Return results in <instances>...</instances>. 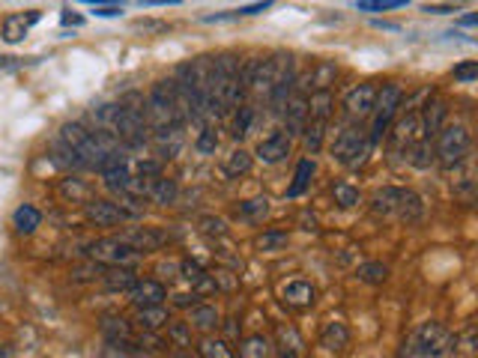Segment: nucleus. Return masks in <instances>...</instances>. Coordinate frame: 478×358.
I'll use <instances>...</instances> for the list:
<instances>
[{"mask_svg":"<svg viewBox=\"0 0 478 358\" xmlns=\"http://www.w3.org/2000/svg\"><path fill=\"white\" fill-rule=\"evenodd\" d=\"M457 346H461V337L448 326L430 319L407 337L404 346H401V358H457V353H461Z\"/></svg>","mask_w":478,"mask_h":358,"instance_id":"1","label":"nucleus"},{"mask_svg":"<svg viewBox=\"0 0 478 358\" xmlns=\"http://www.w3.org/2000/svg\"><path fill=\"white\" fill-rule=\"evenodd\" d=\"M470 147H473V138L466 126L461 122H448L437 131L434 138V162L443 167V171H455V167H461L466 162V156H470Z\"/></svg>","mask_w":478,"mask_h":358,"instance_id":"2","label":"nucleus"},{"mask_svg":"<svg viewBox=\"0 0 478 358\" xmlns=\"http://www.w3.org/2000/svg\"><path fill=\"white\" fill-rule=\"evenodd\" d=\"M371 138H368V129L362 126H347L341 129L338 135L332 140V158L344 167H350L356 171L359 165H365V158L371 156Z\"/></svg>","mask_w":478,"mask_h":358,"instance_id":"3","label":"nucleus"},{"mask_svg":"<svg viewBox=\"0 0 478 358\" xmlns=\"http://www.w3.org/2000/svg\"><path fill=\"white\" fill-rule=\"evenodd\" d=\"M147 117L156 122V129L174 126V129H185V120L176 108V96H174V84L171 81H158L147 96Z\"/></svg>","mask_w":478,"mask_h":358,"instance_id":"4","label":"nucleus"},{"mask_svg":"<svg viewBox=\"0 0 478 358\" xmlns=\"http://www.w3.org/2000/svg\"><path fill=\"white\" fill-rule=\"evenodd\" d=\"M401 102H404V90H401L398 84H386L383 90H377V102H374V111H371L374 122L368 129L371 144H380V140L389 135L392 120H395L401 111Z\"/></svg>","mask_w":478,"mask_h":358,"instance_id":"5","label":"nucleus"},{"mask_svg":"<svg viewBox=\"0 0 478 358\" xmlns=\"http://www.w3.org/2000/svg\"><path fill=\"white\" fill-rule=\"evenodd\" d=\"M87 254L96 263H102V266H129V263H135V257H138V251L123 237L96 239L87 248Z\"/></svg>","mask_w":478,"mask_h":358,"instance_id":"6","label":"nucleus"},{"mask_svg":"<svg viewBox=\"0 0 478 358\" xmlns=\"http://www.w3.org/2000/svg\"><path fill=\"white\" fill-rule=\"evenodd\" d=\"M84 215H87V221L96 224V228H117V224L135 219L126 206H120L114 201H105V197H90V201L84 203Z\"/></svg>","mask_w":478,"mask_h":358,"instance_id":"7","label":"nucleus"},{"mask_svg":"<svg viewBox=\"0 0 478 358\" xmlns=\"http://www.w3.org/2000/svg\"><path fill=\"white\" fill-rule=\"evenodd\" d=\"M374 102H377V87L374 84H359L344 96V111L350 120H365L374 111Z\"/></svg>","mask_w":478,"mask_h":358,"instance_id":"8","label":"nucleus"},{"mask_svg":"<svg viewBox=\"0 0 478 358\" xmlns=\"http://www.w3.org/2000/svg\"><path fill=\"white\" fill-rule=\"evenodd\" d=\"M290 149H293V138H290L287 131H273V135L264 138L257 144L255 156L264 165H278V162H284V158L290 156Z\"/></svg>","mask_w":478,"mask_h":358,"instance_id":"9","label":"nucleus"},{"mask_svg":"<svg viewBox=\"0 0 478 358\" xmlns=\"http://www.w3.org/2000/svg\"><path fill=\"white\" fill-rule=\"evenodd\" d=\"M129 299H132L135 308H153V305H165L167 299V290L162 281H153V278H144V281H135V287L129 290Z\"/></svg>","mask_w":478,"mask_h":358,"instance_id":"10","label":"nucleus"},{"mask_svg":"<svg viewBox=\"0 0 478 358\" xmlns=\"http://www.w3.org/2000/svg\"><path fill=\"white\" fill-rule=\"evenodd\" d=\"M281 117L287 122V135H302L305 122H308V96L305 93H293L284 108H281Z\"/></svg>","mask_w":478,"mask_h":358,"instance_id":"11","label":"nucleus"},{"mask_svg":"<svg viewBox=\"0 0 478 358\" xmlns=\"http://www.w3.org/2000/svg\"><path fill=\"white\" fill-rule=\"evenodd\" d=\"M123 239L132 245L138 254H149V251L162 248V245L167 242V233L156 230V228H132L129 233H123Z\"/></svg>","mask_w":478,"mask_h":358,"instance_id":"12","label":"nucleus"},{"mask_svg":"<svg viewBox=\"0 0 478 358\" xmlns=\"http://www.w3.org/2000/svg\"><path fill=\"white\" fill-rule=\"evenodd\" d=\"M404 192H407V188H395V185H386V188H380V192H374V197H371L374 215H383V219H395L398 206H401V201H404Z\"/></svg>","mask_w":478,"mask_h":358,"instance_id":"13","label":"nucleus"},{"mask_svg":"<svg viewBox=\"0 0 478 358\" xmlns=\"http://www.w3.org/2000/svg\"><path fill=\"white\" fill-rule=\"evenodd\" d=\"M147 197L158 206H171L180 197V185H176V179L158 174L153 179H147Z\"/></svg>","mask_w":478,"mask_h":358,"instance_id":"14","label":"nucleus"},{"mask_svg":"<svg viewBox=\"0 0 478 358\" xmlns=\"http://www.w3.org/2000/svg\"><path fill=\"white\" fill-rule=\"evenodd\" d=\"M281 299H284V305H290V308H311L317 301V290H314V284H308V281L296 278L281 287Z\"/></svg>","mask_w":478,"mask_h":358,"instance_id":"15","label":"nucleus"},{"mask_svg":"<svg viewBox=\"0 0 478 358\" xmlns=\"http://www.w3.org/2000/svg\"><path fill=\"white\" fill-rule=\"evenodd\" d=\"M40 22V13H13V15H6L4 18V42L9 45H15V42H22L27 33H31V27Z\"/></svg>","mask_w":478,"mask_h":358,"instance_id":"16","label":"nucleus"},{"mask_svg":"<svg viewBox=\"0 0 478 358\" xmlns=\"http://www.w3.org/2000/svg\"><path fill=\"white\" fill-rule=\"evenodd\" d=\"M419 114H421V138H425V140H434L437 131L443 129V122H446V117H448V108H446V102L434 99V102H428V105L421 108Z\"/></svg>","mask_w":478,"mask_h":358,"instance_id":"17","label":"nucleus"},{"mask_svg":"<svg viewBox=\"0 0 478 358\" xmlns=\"http://www.w3.org/2000/svg\"><path fill=\"white\" fill-rule=\"evenodd\" d=\"M320 346L329 353H344L350 346V328H347L341 319H332V323L323 326L320 332Z\"/></svg>","mask_w":478,"mask_h":358,"instance_id":"18","label":"nucleus"},{"mask_svg":"<svg viewBox=\"0 0 478 358\" xmlns=\"http://www.w3.org/2000/svg\"><path fill=\"white\" fill-rule=\"evenodd\" d=\"M335 78H338V66L329 60H320L305 78H296V84H305L311 90H329V84H335Z\"/></svg>","mask_w":478,"mask_h":358,"instance_id":"19","label":"nucleus"},{"mask_svg":"<svg viewBox=\"0 0 478 358\" xmlns=\"http://www.w3.org/2000/svg\"><path fill=\"white\" fill-rule=\"evenodd\" d=\"M40 224H42V212L36 210V206H31V203H22L13 212V228H15V233H22V237H31V233H36Z\"/></svg>","mask_w":478,"mask_h":358,"instance_id":"20","label":"nucleus"},{"mask_svg":"<svg viewBox=\"0 0 478 358\" xmlns=\"http://www.w3.org/2000/svg\"><path fill=\"white\" fill-rule=\"evenodd\" d=\"M135 323L144 328V332H158V328H165L171 323V314H167L165 305H153V308H138V317Z\"/></svg>","mask_w":478,"mask_h":358,"instance_id":"21","label":"nucleus"},{"mask_svg":"<svg viewBox=\"0 0 478 358\" xmlns=\"http://www.w3.org/2000/svg\"><path fill=\"white\" fill-rule=\"evenodd\" d=\"M189 326L198 328V332H215V328L221 326L219 308H215V305H194L192 317H189Z\"/></svg>","mask_w":478,"mask_h":358,"instance_id":"22","label":"nucleus"},{"mask_svg":"<svg viewBox=\"0 0 478 358\" xmlns=\"http://www.w3.org/2000/svg\"><path fill=\"white\" fill-rule=\"evenodd\" d=\"M102 278H105V287L114 290V293H129L138 281V275L129 266H108V272Z\"/></svg>","mask_w":478,"mask_h":358,"instance_id":"23","label":"nucleus"},{"mask_svg":"<svg viewBox=\"0 0 478 358\" xmlns=\"http://www.w3.org/2000/svg\"><path fill=\"white\" fill-rule=\"evenodd\" d=\"M180 278L189 281V284L194 287V293H198V290H212L215 287V278L206 275L201 263H194V260H183L180 263Z\"/></svg>","mask_w":478,"mask_h":358,"instance_id":"24","label":"nucleus"},{"mask_svg":"<svg viewBox=\"0 0 478 358\" xmlns=\"http://www.w3.org/2000/svg\"><path fill=\"white\" fill-rule=\"evenodd\" d=\"M239 358H269L273 355V341L266 335H248L239 341Z\"/></svg>","mask_w":478,"mask_h":358,"instance_id":"25","label":"nucleus"},{"mask_svg":"<svg viewBox=\"0 0 478 358\" xmlns=\"http://www.w3.org/2000/svg\"><path fill=\"white\" fill-rule=\"evenodd\" d=\"M51 162L58 165L60 171H84V167H87V162H84V158L75 153L72 147L63 144V140H58V144H54V149H51Z\"/></svg>","mask_w":478,"mask_h":358,"instance_id":"26","label":"nucleus"},{"mask_svg":"<svg viewBox=\"0 0 478 358\" xmlns=\"http://www.w3.org/2000/svg\"><path fill=\"white\" fill-rule=\"evenodd\" d=\"M314 158H302V162L296 165V174H293V183L287 185V197H302L308 192V185H311V176H314Z\"/></svg>","mask_w":478,"mask_h":358,"instance_id":"27","label":"nucleus"},{"mask_svg":"<svg viewBox=\"0 0 478 358\" xmlns=\"http://www.w3.org/2000/svg\"><path fill=\"white\" fill-rule=\"evenodd\" d=\"M266 212H269V201H266V197H251V201H242L237 206V219L239 221H248V224L264 221Z\"/></svg>","mask_w":478,"mask_h":358,"instance_id":"28","label":"nucleus"},{"mask_svg":"<svg viewBox=\"0 0 478 358\" xmlns=\"http://www.w3.org/2000/svg\"><path fill=\"white\" fill-rule=\"evenodd\" d=\"M221 171H224V176H228V179L246 176L251 171V153H246V149H233V153L224 158Z\"/></svg>","mask_w":478,"mask_h":358,"instance_id":"29","label":"nucleus"},{"mask_svg":"<svg viewBox=\"0 0 478 358\" xmlns=\"http://www.w3.org/2000/svg\"><path fill=\"white\" fill-rule=\"evenodd\" d=\"M407 162L412 165V167H419V171H425V167H430L434 165V144H430V140H416V144H412L410 149H407Z\"/></svg>","mask_w":478,"mask_h":358,"instance_id":"30","label":"nucleus"},{"mask_svg":"<svg viewBox=\"0 0 478 358\" xmlns=\"http://www.w3.org/2000/svg\"><path fill=\"white\" fill-rule=\"evenodd\" d=\"M60 197L63 201H69V203H87L90 201V185L87 183H81V179H75V176H69V179H60Z\"/></svg>","mask_w":478,"mask_h":358,"instance_id":"31","label":"nucleus"},{"mask_svg":"<svg viewBox=\"0 0 478 358\" xmlns=\"http://www.w3.org/2000/svg\"><path fill=\"white\" fill-rule=\"evenodd\" d=\"M201 358H237L233 355V346L224 341V337H203L198 346Z\"/></svg>","mask_w":478,"mask_h":358,"instance_id":"32","label":"nucleus"},{"mask_svg":"<svg viewBox=\"0 0 478 358\" xmlns=\"http://www.w3.org/2000/svg\"><path fill=\"white\" fill-rule=\"evenodd\" d=\"M332 197H335V203H338L341 210H353V206L362 203V192H359V188H353L350 183H335L332 185Z\"/></svg>","mask_w":478,"mask_h":358,"instance_id":"33","label":"nucleus"},{"mask_svg":"<svg viewBox=\"0 0 478 358\" xmlns=\"http://www.w3.org/2000/svg\"><path fill=\"white\" fill-rule=\"evenodd\" d=\"M255 108L251 105H239L237 108V117H233V138H246L248 131H251V126H255Z\"/></svg>","mask_w":478,"mask_h":358,"instance_id":"34","label":"nucleus"},{"mask_svg":"<svg viewBox=\"0 0 478 358\" xmlns=\"http://www.w3.org/2000/svg\"><path fill=\"white\" fill-rule=\"evenodd\" d=\"M356 275H359V281H365V284H383V281L389 278V266L386 263H362Z\"/></svg>","mask_w":478,"mask_h":358,"instance_id":"35","label":"nucleus"},{"mask_svg":"<svg viewBox=\"0 0 478 358\" xmlns=\"http://www.w3.org/2000/svg\"><path fill=\"white\" fill-rule=\"evenodd\" d=\"M302 131H305V147H308V153H317V149L323 147L326 122H320V120H308Z\"/></svg>","mask_w":478,"mask_h":358,"instance_id":"36","label":"nucleus"},{"mask_svg":"<svg viewBox=\"0 0 478 358\" xmlns=\"http://www.w3.org/2000/svg\"><path fill=\"white\" fill-rule=\"evenodd\" d=\"M194 149H198L201 156H212L215 149H219V131H215V126H203L198 140H194Z\"/></svg>","mask_w":478,"mask_h":358,"instance_id":"37","label":"nucleus"},{"mask_svg":"<svg viewBox=\"0 0 478 358\" xmlns=\"http://www.w3.org/2000/svg\"><path fill=\"white\" fill-rule=\"evenodd\" d=\"M167 344L192 346V326L189 323H167Z\"/></svg>","mask_w":478,"mask_h":358,"instance_id":"38","label":"nucleus"},{"mask_svg":"<svg viewBox=\"0 0 478 358\" xmlns=\"http://www.w3.org/2000/svg\"><path fill=\"white\" fill-rule=\"evenodd\" d=\"M407 4L410 0H359L356 9H359V13H389V9H401Z\"/></svg>","mask_w":478,"mask_h":358,"instance_id":"39","label":"nucleus"},{"mask_svg":"<svg viewBox=\"0 0 478 358\" xmlns=\"http://www.w3.org/2000/svg\"><path fill=\"white\" fill-rule=\"evenodd\" d=\"M287 245V230H266L264 237H257L260 251H281Z\"/></svg>","mask_w":478,"mask_h":358,"instance_id":"40","label":"nucleus"},{"mask_svg":"<svg viewBox=\"0 0 478 358\" xmlns=\"http://www.w3.org/2000/svg\"><path fill=\"white\" fill-rule=\"evenodd\" d=\"M278 346H281V350H287V353H296L299 346H302V337H299L296 328L281 326L278 328Z\"/></svg>","mask_w":478,"mask_h":358,"instance_id":"41","label":"nucleus"},{"mask_svg":"<svg viewBox=\"0 0 478 358\" xmlns=\"http://www.w3.org/2000/svg\"><path fill=\"white\" fill-rule=\"evenodd\" d=\"M452 75H455V81L473 84V81L478 78V63H475V60H466V63H461V66H455Z\"/></svg>","mask_w":478,"mask_h":358,"instance_id":"42","label":"nucleus"},{"mask_svg":"<svg viewBox=\"0 0 478 358\" xmlns=\"http://www.w3.org/2000/svg\"><path fill=\"white\" fill-rule=\"evenodd\" d=\"M201 228H203V233H210V237H224V233H228V224H224L221 219H212V215L201 219Z\"/></svg>","mask_w":478,"mask_h":358,"instance_id":"43","label":"nucleus"},{"mask_svg":"<svg viewBox=\"0 0 478 358\" xmlns=\"http://www.w3.org/2000/svg\"><path fill=\"white\" fill-rule=\"evenodd\" d=\"M174 305L176 308H194V305H201V293H180V296H174Z\"/></svg>","mask_w":478,"mask_h":358,"instance_id":"44","label":"nucleus"},{"mask_svg":"<svg viewBox=\"0 0 478 358\" xmlns=\"http://www.w3.org/2000/svg\"><path fill=\"white\" fill-rule=\"evenodd\" d=\"M93 15L96 18H117V15H123V6H93Z\"/></svg>","mask_w":478,"mask_h":358,"instance_id":"45","label":"nucleus"},{"mask_svg":"<svg viewBox=\"0 0 478 358\" xmlns=\"http://www.w3.org/2000/svg\"><path fill=\"white\" fill-rule=\"evenodd\" d=\"M183 0H140V6H180Z\"/></svg>","mask_w":478,"mask_h":358,"instance_id":"46","label":"nucleus"},{"mask_svg":"<svg viewBox=\"0 0 478 358\" xmlns=\"http://www.w3.org/2000/svg\"><path fill=\"white\" fill-rule=\"evenodd\" d=\"M171 358H201V355H192V346H176Z\"/></svg>","mask_w":478,"mask_h":358,"instance_id":"47","label":"nucleus"},{"mask_svg":"<svg viewBox=\"0 0 478 358\" xmlns=\"http://www.w3.org/2000/svg\"><path fill=\"white\" fill-rule=\"evenodd\" d=\"M425 13H434V15H448V13H455L452 6H425Z\"/></svg>","mask_w":478,"mask_h":358,"instance_id":"48","label":"nucleus"},{"mask_svg":"<svg viewBox=\"0 0 478 358\" xmlns=\"http://www.w3.org/2000/svg\"><path fill=\"white\" fill-rule=\"evenodd\" d=\"M237 319H228V326H224V335L228 337H239V326H233Z\"/></svg>","mask_w":478,"mask_h":358,"instance_id":"49","label":"nucleus"},{"mask_svg":"<svg viewBox=\"0 0 478 358\" xmlns=\"http://www.w3.org/2000/svg\"><path fill=\"white\" fill-rule=\"evenodd\" d=\"M457 24H461V27H475V24H478V15H475V13L464 15V18H461V22H457Z\"/></svg>","mask_w":478,"mask_h":358,"instance_id":"50","label":"nucleus"},{"mask_svg":"<svg viewBox=\"0 0 478 358\" xmlns=\"http://www.w3.org/2000/svg\"><path fill=\"white\" fill-rule=\"evenodd\" d=\"M84 22V18L81 15H72V13H63V24H75V27H78Z\"/></svg>","mask_w":478,"mask_h":358,"instance_id":"51","label":"nucleus"},{"mask_svg":"<svg viewBox=\"0 0 478 358\" xmlns=\"http://www.w3.org/2000/svg\"><path fill=\"white\" fill-rule=\"evenodd\" d=\"M138 27H144V31H165V24H158V22H140Z\"/></svg>","mask_w":478,"mask_h":358,"instance_id":"52","label":"nucleus"},{"mask_svg":"<svg viewBox=\"0 0 478 358\" xmlns=\"http://www.w3.org/2000/svg\"><path fill=\"white\" fill-rule=\"evenodd\" d=\"M278 358H296V353H287V350H281Z\"/></svg>","mask_w":478,"mask_h":358,"instance_id":"53","label":"nucleus"}]
</instances>
